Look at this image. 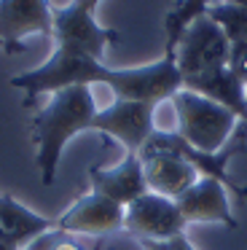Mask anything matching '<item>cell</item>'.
<instances>
[{"label": "cell", "mask_w": 247, "mask_h": 250, "mask_svg": "<svg viewBox=\"0 0 247 250\" xmlns=\"http://www.w3.org/2000/svg\"><path fill=\"white\" fill-rule=\"evenodd\" d=\"M24 250H86V248L75 239V234L51 229V231H46L43 237H38L32 245H27Z\"/></svg>", "instance_id": "18"}, {"label": "cell", "mask_w": 247, "mask_h": 250, "mask_svg": "<svg viewBox=\"0 0 247 250\" xmlns=\"http://www.w3.org/2000/svg\"><path fill=\"white\" fill-rule=\"evenodd\" d=\"M97 6H100V0H73L70 6L54 11L51 38L57 41V49L81 51V54H89L94 60H102L107 43L118 41V33L97 24Z\"/></svg>", "instance_id": "5"}, {"label": "cell", "mask_w": 247, "mask_h": 250, "mask_svg": "<svg viewBox=\"0 0 247 250\" xmlns=\"http://www.w3.org/2000/svg\"><path fill=\"white\" fill-rule=\"evenodd\" d=\"M218 0H180L175 8L164 17V54H175L177 41L185 33L191 22L207 14L209 6H215Z\"/></svg>", "instance_id": "16"}, {"label": "cell", "mask_w": 247, "mask_h": 250, "mask_svg": "<svg viewBox=\"0 0 247 250\" xmlns=\"http://www.w3.org/2000/svg\"><path fill=\"white\" fill-rule=\"evenodd\" d=\"M175 202L180 207L185 223H223L228 229L239 226L234 212H231V205H228V188L220 180L199 178Z\"/></svg>", "instance_id": "12"}, {"label": "cell", "mask_w": 247, "mask_h": 250, "mask_svg": "<svg viewBox=\"0 0 247 250\" xmlns=\"http://www.w3.org/2000/svg\"><path fill=\"white\" fill-rule=\"evenodd\" d=\"M0 229L16 242V248L24 250L27 245H32L38 237H43L46 231L57 229V221L46 215H38L35 210L24 207L21 202H16L14 196L0 194Z\"/></svg>", "instance_id": "15"}, {"label": "cell", "mask_w": 247, "mask_h": 250, "mask_svg": "<svg viewBox=\"0 0 247 250\" xmlns=\"http://www.w3.org/2000/svg\"><path fill=\"white\" fill-rule=\"evenodd\" d=\"M89 183L94 194L107 196L121 207L132 205L134 199L148 194L140 153H126L116 167H97V164L89 167Z\"/></svg>", "instance_id": "11"}, {"label": "cell", "mask_w": 247, "mask_h": 250, "mask_svg": "<svg viewBox=\"0 0 247 250\" xmlns=\"http://www.w3.org/2000/svg\"><path fill=\"white\" fill-rule=\"evenodd\" d=\"M207 17L226 33L231 46L247 43V8L245 6H234V3L218 0L215 6L207 8Z\"/></svg>", "instance_id": "17"}, {"label": "cell", "mask_w": 247, "mask_h": 250, "mask_svg": "<svg viewBox=\"0 0 247 250\" xmlns=\"http://www.w3.org/2000/svg\"><path fill=\"white\" fill-rule=\"evenodd\" d=\"M97 103L89 86H70L51 94L48 105L38 110L32 119L30 132L35 143V164L41 172L43 186H51L57 180L62 151L75 135L89 132L97 116Z\"/></svg>", "instance_id": "2"}, {"label": "cell", "mask_w": 247, "mask_h": 250, "mask_svg": "<svg viewBox=\"0 0 247 250\" xmlns=\"http://www.w3.org/2000/svg\"><path fill=\"white\" fill-rule=\"evenodd\" d=\"M226 3H234V6H245L247 8V0H226Z\"/></svg>", "instance_id": "23"}, {"label": "cell", "mask_w": 247, "mask_h": 250, "mask_svg": "<svg viewBox=\"0 0 247 250\" xmlns=\"http://www.w3.org/2000/svg\"><path fill=\"white\" fill-rule=\"evenodd\" d=\"M228 70L234 73V76L247 86V43H236V46H231V54H228Z\"/></svg>", "instance_id": "19"}, {"label": "cell", "mask_w": 247, "mask_h": 250, "mask_svg": "<svg viewBox=\"0 0 247 250\" xmlns=\"http://www.w3.org/2000/svg\"><path fill=\"white\" fill-rule=\"evenodd\" d=\"M156 105L140 100H113V105L97 110L91 129L118 140L126 153H140L156 132Z\"/></svg>", "instance_id": "7"}, {"label": "cell", "mask_w": 247, "mask_h": 250, "mask_svg": "<svg viewBox=\"0 0 247 250\" xmlns=\"http://www.w3.org/2000/svg\"><path fill=\"white\" fill-rule=\"evenodd\" d=\"M148 191L166 199H177L199 180V172L175 153H140Z\"/></svg>", "instance_id": "14"}, {"label": "cell", "mask_w": 247, "mask_h": 250, "mask_svg": "<svg viewBox=\"0 0 247 250\" xmlns=\"http://www.w3.org/2000/svg\"><path fill=\"white\" fill-rule=\"evenodd\" d=\"M172 105L177 113V135L193 148L207 153L223 151L239 124V119L228 108L196 92H188V89H180L172 97Z\"/></svg>", "instance_id": "3"}, {"label": "cell", "mask_w": 247, "mask_h": 250, "mask_svg": "<svg viewBox=\"0 0 247 250\" xmlns=\"http://www.w3.org/2000/svg\"><path fill=\"white\" fill-rule=\"evenodd\" d=\"M8 83L24 92V105H32L41 94H57L70 86L91 83L110 86L118 100H140L150 105L172 100L183 89L175 54H164L159 62L143 67H107L102 60L70 49H54L43 65L11 76Z\"/></svg>", "instance_id": "1"}, {"label": "cell", "mask_w": 247, "mask_h": 250, "mask_svg": "<svg viewBox=\"0 0 247 250\" xmlns=\"http://www.w3.org/2000/svg\"><path fill=\"white\" fill-rule=\"evenodd\" d=\"M0 250H19V248H16V242L3 231V229H0Z\"/></svg>", "instance_id": "22"}, {"label": "cell", "mask_w": 247, "mask_h": 250, "mask_svg": "<svg viewBox=\"0 0 247 250\" xmlns=\"http://www.w3.org/2000/svg\"><path fill=\"white\" fill-rule=\"evenodd\" d=\"M124 210L113 199L100 194H86L75 199L62 215L57 218V229L67 234H86V237H110L124 229Z\"/></svg>", "instance_id": "10"}, {"label": "cell", "mask_w": 247, "mask_h": 250, "mask_svg": "<svg viewBox=\"0 0 247 250\" xmlns=\"http://www.w3.org/2000/svg\"><path fill=\"white\" fill-rule=\"evenodd\" d=\"M169 250H196L191 242H188V237L185 234H180V237H175V239H169Z\"/></svg>", "instance_id": "20"}, {"label": "cell", "mask_w": 247, "mask_h": 250, "mask_svg": "<svg viewBox=\"0 0 247 250\" xmlns=\"http://www.w3.org/2000/svg\"><path fill=\"white\" fill-rule=\"evenodd\" d=\"M183 89L196 92L212 103L228 108L242 124H247V86L228 70V65L212 67V70L196 73V76L183 78Z\"/></svg>", "instance_id": "13"}, {"label": "cell", "mask_w": 247, "mask_h": 250, "mask_svg": "<svg viewBox=\"0 0 247 250\" xmlns=\"http://www.w3.org/2000/svg\"><path fill=\"white\" fill-rule=\"evenodd\" d=\"M239 129L242 132L234 137V140H231V146H226L223 151H218V153L199 151V148L191 146V143L183 140L177 132H161V129H156L153 135H150V140L143 146V151H140V153H175V156L185 159V162L196 169L199 178L220 180L226 188H231L234 194H239L242 199L247 202V186H239L234 178H231V172H228V162L239 151H245V146H247V124H242Z\"/></svg>", "instance_id": "4"}, {"label": "cell", "mask_w": 247, "mask_h": 250, "mask_svg": "<svg viewBox=\"0 0 247 250\" xmlns=\"http://www.w3.org/2000/svg\"><path fill=\"white\" fill-rule=\"evenodd\" d=\"M185 218L175 199H166L161 194H143L126 205L124 210V231L134 239H153V242H169V239L185 234Z\"/></svg>", "instance_id": "8"}, {"label": "cell", "mask_w": 247, "mask_h": 250, "mask_svg": "<svg viewBox=\"0 0 247 250\" xmlns=\"http://www.w3.org/2000/svg\"><path fill=\"white\" fill-rule=\"evenodd\" d=\"M54 33V11L48 0H0V49L5 54L24 51V35Z\"/></svg>", "instance_id": "9"}, {"label": "cell", "mask_w": 247, "mask_h": 250, "mask_svg": "<svg viewBox=\"0 0 247 250\" xmlns=\"http://www.w3.org/2000/svg\"><path fill=\"white\" fill-rule=\"evenodd\" d=\"M143 250H169V242H153V239H137Z\"/></svg>", "instance_id": "21"}, {"label": "cell", "mask_w": 247, "mask_h": 250, "mask_svg": "<svg viewBox=\"0 0 247 250\" xmlns=\"http://www.w3.org/2000/svg\"><path fill=\"white\" fill-rule=\"evenodd\" d=\"M231 43L226 38V33L204 14L196 22H191L185 27V33L180 35L175 49V62L180 78L196 76V73L212 70V67L228 65Z\"/></svg>", "instance_id": "6"}]
</instances>
